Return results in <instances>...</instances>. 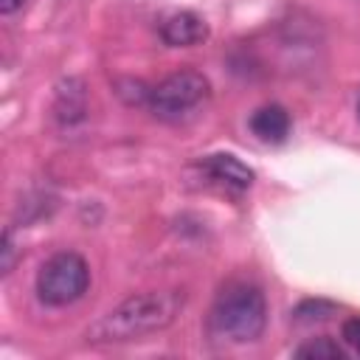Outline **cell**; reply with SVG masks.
I'll list each match as a JSON object with an SVG mask.
<instances>
[{"label": "cell", "mask_w": 360, "mask_h": 360, "mask_svg": "<svg viewBox=\"0 0 360 360\" xmlns=\"http://www.w3.org/2000/svg\"><path fill=\"white\" fill-rule=\"evenodd\" d=\"M292 129V118L281 104H264L250 115V132L262 143H284Z\"/></svg>", "instance_id": "7"}, {"label": "cell", "mask_w": 360, "mask_h": 360, "mask_svg": "<svg viewBox=\"0 0 360 360\" xmlns=\"http://www.w3.org/2000/svg\"><path fill=\"white\" fill-rule=\"evenodd\" d=\"M211 96V82L205 73L200 70H177L169 73L166 79H160L152 90H149V112L160 121L177 124L186 121L188 115H194Z\"/></svg>", "instance_id": "3"}, {"label": "cell", "mask_w": 360, "mask_h": 360, "mask_svg": "<svg viewBox=\"0 0 360 360\" xmlns=\"http://www.w3.org/2000/svg\"><path fill=\"white\" fill-rule=\"evenodd\" d=\"M90 287V264L76 250L53 253L37 273V295L48 307H68Z\"/></svg>", "instance_id": "4"}, {"label": "cell", "mask_w": 360, "mask_h": 360, "mask_svg": "<svg viewBox=\"0 0 360 360\" xmlns=\"http://www.w3.org/2000/svg\"><path fill=\"white\" fill-rule=\"evenodd\" d=\"M160 39L169 48H191L208 39V22L194 11H174L160 22Z\"/></svg>", "instance_id": "6"}, {"label": "cell", "mask_w": 360, "mask_h": 360, "mask_svg": "<svg viewBox=\"0 0 360 360\" xmlns=\"http://www.w3.org/2000/svg\"><path fill=\"white\" fill-rule=\"evenodd\" d=\"M25 6V0H0V11L3 14H14V11H20Z\"/></svg>", "instance_id": "13"}, {"label": "cell", "mask_w": 360, "mask_h": 360, "mask_svg": "<svg viewBox=\"0 0 360 360\" xmlns=\"http://www.w3.org/2000/svg\"><path fill=\"white\" fill-rule=\"evenodd\" d=\"M200 172L219 188L228 191H245L253 186V169L248 163H242L236 155L231 152H217V155H205L200 160Z\"/></svg>", "instance_id": "5"}, {"label": "cell", "mask_w": 360, "mask_h": 360, "mask_svg": "<svg viewBox=\"0 0 360 360\" xmlns=\"http://www.w3.org/2000/svg\"><path fill=\"white\" fill-rule=\"evenodd\" d=\"M357 115H360V104H357Z\"/></svg>", "instance_id": "14"}, {"label": "cell", "mask_w": 360, "mask_h": 360, "mask_svg": "<svg viewBox=\"0 0 360 360\" xmlns=\"http://www.w3.org/2000/svg\"><path fill=\"white\" fill-rule=\"evenodd\" d=\"M183 309V292L180 290H146L124 298L110 312H104L90 329V343H127L141 340L152 332L166 329L177 312Z\"/></svg>", "instance_id": "1"}, {"label": "cell", "mask_w": 360, "mask_h": 360, "mask_svg": "<svg viewBox=\"0 0 360 360\" xmlns=\"http://www.w3.org/2000/svg\"><path fill=\"white\" fill-rule=\"evenodd\" d=\"M267 326L264 292L250 281L228 284L211 304L208 332L225 343H253Z\"/></svg>", "instance_id": "2"}, {"label": "cell", "mask_w": 360, "mask_h": 360, "mask_svg": "<svg viewBox=\"0 0 360 360\" xmlns=\"http://www.w3.org/2000/svg\"><path fill=\"white\" fill-rule=\"evenodd\" d=\"M56 118L62 121V124H76V121H82L84 118V112H87V98H84V84L79 82V79H68L62 87H59V93H56Z\"/></svg>", "instance_id": "8"}, {"label": "cell", "mask_w": 360, "mask_h": 360, "mask_svg": "<svg viewBox=\"0 0 360 360\" xmlns=\"http://www.w3.org/2000/svg\"><path fill=\"white\" fill-rule=\"evenodd\" d=\"M14 259H17V245H14V236H11V231H6L3 233V276H8L11 273V267H14Z\"/></svg>", "instance_id": "12"}, {"label": "cell", "mask_w": 360, "mask_h": 360, "mask_svg": "<svg viewBox=\"0 0 360 360\" xmlns=\"http://www.w3.org/2000/svg\"><path fill=\"white\" fill-rule=\"evenodd\" d=\"M340 338H343L346 349H349L352 354L360 357V315H352L349 321H343V326H340Z\"/></svg>", "instance_id": "11"}, {"label": "cell", "mask_w": 360, "mask_h": 360, "mask_svg": "<svg viewBox=\"0 0 360 360\" xmlns=\"http://www.w3.org/2000/svg\"><path fill=\"white\" fill-rule=\"evenodd\" d=\"M332 315H335V304L321 301V298L301 301V304L292 309V321H295V323H321V321H329Z\"/></svg>", "instance_id": "10"}, {"label": "cell", "mask_w": 360, "mask_h": 360, "mask_svg": "<svg viewBox=\"0 0 360 360\" xmlns=\"http://www.w3.org/2000/svg\"><path fill=\"white\" fill-rule=\"evenodd\" d=\"M295 357H301V360H343L346 349L338 346L332 338H312L295 349Z\"/></svg>", "instance_id": "9"}]
</instances>
